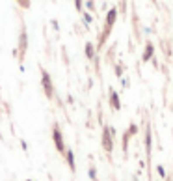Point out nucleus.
<instances>
[{
  "label": "nucleus",
  "mask_w": 173,
  "mask_h": 181,
  "mask_svg": "<svg viewBox=\"0 0 173 181\" xmlns=\"http://www.w3.org/2000/svg\"><path fill=\"white\" fill-rule=\"evenodd\" d=\"M121 86L127 88V86H129V80H127V78H121Z\"/></svg>",
  "instance_id": "15"
},
{
  "label": "nucleus",
  "mask_w": 173,
  "mask_h": 181,
  "mask_svg": "<svg viewBox=\"0 0 173 181\" xmlns=\"http://www.w3.org/2000/svg\"><path fill=\"white\" fill-rule=\"evenodd\" d=\"M145 149H147V155H151V129L145 131Z\"/></svg>",
  "instance_id": "8"
},
{
  "label": "nucleus",
  "mask_w": 173,
  "mask_h": 181,
  "mask_svg": "<svg viewBox=\"0 0 173 181\" xmlns=\"http://www.w3.org/2000/svg\"><path fill=\"white\" fill-rule=\"evenodd\" d=\"M110 107L114 110H119L121 108V101H119V95L115 90H110Z\"/></svg>",
  "instance_id": "5"
},
{
  "label": "nucleus",
  "mask_w": 173,
  "mask_h": 181,
  "mask_svg": "<svg viewBox=\"0 0 173 181\" xmlns=\"http://www.w3.org/2000/svg\"><path fill=\"white\" fill-rule=\"evenodd\" d=\"M153 54H155V45H153V43H147V45H145V52L141 54V60H143V62H149V60L153 58Z\"/></svg>",
  "instance_id": "6"
},
{
  "label": "nucleus",
  "mask_w": 173,
  "mask_h": 181,
  "mask_svg": "<svg viewBox=\"0 0 173 181\" xmlns=\"http://www.w3.org/2000/svg\"><path fill=\"white\" fill-rule=\"evenodd\" d=\"M21 51L23 52L26 51V32H24V30L21 32Z\"/></svg>",
  "instance_id": "10"
},
{
  "label": "nucleus",
  "mask_w": 173,
  "mask_h": 181,
  "mask_svg": "<svg viewBox=\"0 0 173 181\" xmlns=\"http://www.w3.org/2000/svg\"><path fill=\"white\" fill-rule=\"evenodd\" d=\"M138 133V127L136 125H130V131H129V136H132V134H136Z\"/></svg>",
  "instance_id": "13"
},
{
  "label": "nucleus",
  "mask_w": 173,
  "mask_h": 181,
  "mask_svg": "<svg viewBox=\"0 0 173 181\" xmlns=\"http://www.w3.org/2000/svg\"><path fill=\"white\" fill-rule=\"evenodd\" d=\"M65 157H67V164H69V168L73 170H76V164H75V153H73V149H67L65 151Z\"/></svg>",
  "instance_id": "7"
},
{
  "label": "nucleus",
  "mask_w": 173,
  "mask_h": 181,
  "mask_svg": "<svg viewBox=\"0 0 173 181\" xmlns=\"http://www.w3.org/2000/svg\"><path fill=\"white\" fill-rule=\"evenodd\" d=\"M52 138H54V144H56V149H58V151H67V149H65V144H63L62 131H60L58 125L52 127Z\"/></svg>",
  "instance_id": "3"
},
{
  "label": "nucleus",
  "mask_w": 173,
  "mask_h": 181,
  "mask_svg": "<svg viewBox=\"0 0 173 181\" xmlns=\"http://www.w3.org/2000/svg\"><path fill=\"white\" fill-rule=\"evenodd\" d=\"M112 134H115V131L112 129V127H104V131H103V148H104L106 153H112V149H114Z\"/></svg>",
  "instance_id": "1"
},
{
  "label": "nucleus",
  "mask_w": 173,
  "mask_h": 181,
  "mask_svg": "<svg viewBox=\"0 0 173 181\" xmlns=\"http://www.w3.org/2000/svg\"><path fill=\"white\" fill-rule=\"evenodd\" d=\"M89 179H93V181H97V172H95V168L91 166L89 168Z\"/></svg>",
  "instance_id": "11"
},
{
  "label": "nucleus",
  "mask_w": 173,
  "mask_h": 181,
  "mask_svg": "<svg viewBox=\"0 0 173 181\" xmlns=\"http://www.w3.org/2000/svg\"><path fill=\"white\" fill-rule=\"evenodd\" d=\"M86 56H88L89 60L95 58V49H93V45H91V43H86Z\"/></svg>",
  "instance_id": "9"
},
{
  "label": "nucleus",
  "mask_w": 173,
  "mask_h": 181,
  "mask_svg": "<svg viewBox=\"0 0 173 181\" xmlns=\"http://www.w3.org/2000/svg\"><path fill=\"white\" fill-rule=\"evenodd\" d=\"M115 17H117V9H110L108 11V15H106V30H104V34H103V41L106 39V36L110 34V30H112V26H114V23H115Z\"/></svg>",
  "instance_id": "4"
},
{
  "label": "nucleus",
  "mask_w": 173,
  "mask_h": 181,
  "mask_svg": "<svg viewBox=\"0 0 173 181\" xmlns=\"http://www.w3.org/2000/svg\"><path fill=\"white\" fill-rule=\"evenodd\" d=\"M115 75H117V77H121V75H123V71H121V67H115Z\"/></svg>",
  "instance_id": "16"
},
{
  "label": "nucleus",
  "mask_w": 173,
  "mask_h": 181,
  "mask_svg": "<svg viewBox=\"0 0 173 181\" xmlns=\"http://www.w3.org/2000/svg\"><path fill=\"white\" fill-rule=\"evenodd\" d=\"M156 172H158L160 177H164V175H166V170H164V166H162V164H158V166H156Z\"/></svg>",
  "instance_id": "12"
},
{
  "label": "nucleus",
  "mask_w": 173,
  "mask_h": 181,
  "mask_svg": "<svg viewBox=\"0 0 173 181\" xmlns=\"http://www.w3.org/2000/svg\"><path fill=\"white\" fill-rule=\"evenodd\" d=\"M84 19H86V23H91L93 19H91V15L89 13H84Z\"/></svg>",
  "instance_id": "14"
},
{
  "label": "nucleus",
  "mask_w": 173,
  "mask_h": 181,
  "mask_svg": "<svg viewBox=\"0 0 173 181\" xmlns=\"http://www.w3.org/2000/svg\"><path fill=\"white\" fill-rule=\"evenodd\" d=\"M41 84H43V90H45V95L50 99L54 95V88H52V80H50V75L47 71H41Z\"/></svg>",
  "instance_id": "2"
},
{
  "label": "nucleus",
  "mask_w": 173,
  "mask_h": 181,
  "mask_svg": "<svg viewBox=\"0 0 173 181\" xmlns=\"http://www.w3.org/2000/svg\"><path fill=\"white\" fill-rule=\"evenodd\" d=\"M28 181H32V179H28Z\"/></svg>",
  "instance_id": "17"
}]
</instances>
